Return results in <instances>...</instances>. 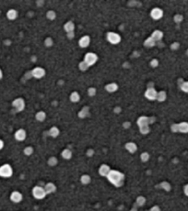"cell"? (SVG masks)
<instances>
[{
	"instance_id": "cell-20",
	"label": "cell",
	"mask_w": 188,
	"mask_h": 211,
	"mask_svg": "<svg viewBox=\"0 0 188 211\" xmlns=\"http://www.w3.org/2000/svg\"><path fill=\"white\" fill-rule=\"evenodd\" d=\"M64 29L66 31V33L74 32V29H75V24H74V22H72V21H67V22L65 24Z\"/></svg>"
},
{
	"instance_id": "cell-50",
	"label": "cell",
	"mask_w": 188,
	"mask_h": 211,
	"mask_svg": "<svg viewBox=\"0 0 188 211\" xmlns=\"http://www.w3.org/2000/svg\"><path fill=\"white\" fill-rule=\"evenodd\" d=\"M2 77H3V72H2V70L0 69V80L2 79Z\"/></svg>"
},
{
	"instance_id": "cell-34",
	"label": "cell",
	"mask_w": 188,
	"mask_h": 211,
	"mask_svg": "<svg viewBox=\"0 0 188 211\" xmlns=\"http://www.w3.org/2000/svg\"><path fill=\"white\" fill-rule=\"evenodd\" d=\"M57 163H58V160H57V158L54 157V156L50 157L49 160H48V164L50 166H55L56 164H57Z\"/></svg>"
},
{
	"instance_id": "cell-21",
	"label": "cell",
	"mask_w": 188,
	"mask_h": 211,
	"mask_svg": "<svg viewBox=\"0 0 188 211\" xmlns=\"http://www.w3.org/2000/svg\"><path fill=\"white\" fill-rule=\"evenodd\" d=\"M7 18L9 20H15L18 18V11L15 9H9L7 13Z\"/></svg>"
},
{
	"instance_id": "cell-1",
	"label": "cell",
	"mask_w": 188,
	"mask_h": 211,
	"mask_svg": "<svg viewBox=\"0 0 188 211\" xmlns=\"http://www.w3.org/2000/svg\"><path fill=\"white\" fill-rule=\"evenodd\" d=\"M107 180L115 187H121L124 184V175L120 171L117 170H111L107 175Z\"/></svg>"
},
{
	"instance_id": "cell-49",
	"label": "cell",
	"mask_w": 188,
	"mask_h": 211,
	"mask_svg": "<svg viewBox=\"0 0 188 211\" xmlns=\"http://www.w3.org/2000/svg\"><path fill=\"white\" fill-rule=\"evenodd\" d=\"M4 148V142L2 139H0V150H2Z\"/></svg>"
},
{
	"instance_id": "cell-27",
	"label": "cell",
	"mask_w": 188,
	"mask_h": 211,
	"mask_svg": "<svg viewBox=\"0 0 188 211\" xmlns=\"http://www.w3.org/2000/svg\"><path fill=\"white\" fill-rule=\"evenodd\" d=\"M70 101L73 102V103H77L80 100V95L78 92H73L71 95H70V97H69Z\"/></svg>"
},
{
	"instance_id": "cell-43",
	"label": "cell",
	"mask_w": 188,
	"mask_h": 211,
	"mask_svg": "<svg viewBox=\"0 0 188 211\" xmlns=\"http://www.w3.org/2000/svg\"><path fill=\"white\" fill-rule=\"evenodd\" d=\"M179 47H180V44L178 42H174V43H172L171 45V48L172 50H177V49H179Z\"/></svg>"
},
{
	"instance_id": "cell-35",
	"label": "cell",
	"mask_w": 188,
	"mask_h": 211,
	"mask_svg": "<svg viewBox=\"0 0 188 211\" xmlns=\"http://www.w3.org/2000/svg\"><path fill=\"white\" fill-rule=\"evenodd\" d=\"M46 17H47L48 20H55V18H56V13L54 11H53V10H50V11H48L46 13Z\"/></svg>"
},
{
	"instance_id": "cell-22",
	"label": "cell",
	"mask_w": 188,
	"mask_h": 211,
	"mask_svg": "<svg viewBox=\"0 0 188 211\" xmlns=\"http://www.w3.org/2000/svg\"><path fill=\"white\" fill-rule=\"evenodd\" d=\"M61 156L65 160H70L72 158V151L69 149H65L61 152Z\"/></svg>"
},
{
	"instance_id": "cell-8",
	"label": "cell",
	"mask_w": 188,
	"mask_h": 211,
	"mask_svg": "<svg viewBox=\"0 0 188 211\" xmlns=\"http://www.w3.org/2000/svg\"><path fill=\"white\" fill-rule=\"evenodd\" d=\"M106 38L111 44H118L121 41V36L115 32H108Z\"/></svg>"
},
{
	"instance_id": "cell-25",
	"label": "cell",
	"mask_w": 188,
	"mask_h": 211,
	"mask_svg": "<svg viewBox=\"0 0 188 211\" xmlns=\"http://www.w3.org/2000/svg\"><path fill=\"white\" fill-rule=\"evenodd\" d=\"M155 44H156V41L152 39L151 37L148 38V39H147L145 41H144V45H145L146 47H148V48L154 47V46H155Z\"/></svg>"
},
{
	"instance_id": "cell-47",
	"label": "cell",
	"mask_w": 188,
	"mask_h": 211,
	"mask_svg": "<svg viewBox=\"0 0 188 211\" xmlns=\"http://www.w3.org/2000/svg\"><path fill=\"white\" fill-rule=\"evenodd\" d=\"M123 126H124V128H125V129H128V128L131 126V124H130V122H124L123 124Z\"/></svg>"
},
{
	"instance_id": "cell-6",
	"label": "cell",
	"mask_w": 188,
	"mask_h": 211,
	"mask_svg": "<svg viewBox=\"0 0 188 211\" xmlns=\"http://www.w3.org/2000/svg\"><path fill=\"white\" fill-rule=\"evenodd\" d=\"M155 121L154 118H148L146 116H141L137 118L136 123L139 125V128L140 127H144V126H149L150 123H153Z\"/></svg>"
},
{
	"instance_id": "cell-19",
	"label": "cell",
	"mask_w": 188,
	"mask_h": 211,
	"mask_svg": "<svg viewBox=\"0 0 188 211\" xmlns=\"http://www.w3.org/2000/svg\"><path fill=\"white\" fill-rule=\"evenodd\" d=\"M105 90L109 93H114L118 90V86L116 83H110L105 86Z\"/></svg>"
},
{
	"instance_id": "cell-15",
	"label": "cell",
	"mask_w": 188,
	"mask_h": 211,
	"mask_svg": "<svg viewBox=\"0 0 188 211\" xmlns=\"http://www.w3.org/2000/svg\"><path fill=\"white\" fill-rule=\"evenodd\" d=\"M15 139L18 140V142H23V140L26 139L27 137V133L24 130L20 129V130H18L16 132H15Z\"/></svg>"
},
{
	"instance_id": "cell-24",
	"label": "cell",
	"mask_w": 188,
	"mask_h": 211,
	"mask_svg": "<svg viewBox=\"0 0 188 211\" xmlns=\"http://www.w3.org/2000/svg\"><path fill=\"white\" fill-rule=\"evenodd\" d=\"M80 182H81V184L87 185L91 182V178L89 175H83L80 177Z\"/></svg>"
},
{
	"instance_id": "cell-12",
	"label": "cell",
	"mask_w": 188,
	"mask_h": 211,
	"mask_svg": "<svg viewBox=\"0 0 188 211\" xmlns=\"http://www.w3.org/2000/svg\"><path fill=\"white\" fill-rule=\"evenodd\" d=\"M23 199V196H22V194L20 192L18 191H13L12 193L10 194V200L13 202V203H20Z\"/></svg>"
},
{
	"instance_id": "cell-32",
	"label": "cell",
	"mask_w": 188,
	"mask_h": 211,
	"mask_svg": "<svg viewBox=\"0 0 188 211\" xmlns=\"http://www.w3.org/2000/svg\"><path fill=\"white\" fill-rule=\"evenodd\" d=\"M139 131H140L141 134H143V135H147V134H148L149 131H150V128H149V126L140 127L139 128Z\"/></svg>"
},
{
	"instance_id": "cell-52",
	"label": "cell",
	"mask_w": 188,
	"mask_h": 211,
	"mask_svg": "<svg viewBox=\"0 0 188 211\" xmlns=\"http://www.w3.org/2000/svg\"><path fill=\"white\" fill-rule=\"evenodd\" d=\"M187 55H188V50H187Z\"/></svg>"
},
{
	"instance_id": "cell-26",
	"label": "cell",
	"mask_w": 188,
	"mask_h": 211,
	"mask_svg": "<svg viewBox=\"0 0 188 211\" xmlns=\"http://www.w3.org/2000/svg\"><path fill=\"white\" fill-rule=\"evenodd\" d=\"M36 119L40 121V122H42V121H45V118H46V114L45 112H43V111H39V112H37L36 114Z\"/></svg>"
},
{
	"instance_id": "cell-28",
	"label": "cell",
	"mask_w": 188,
	"mask_h": 211,
	"mask_svg": "<svg viewBox=\"0 0 188 211\" xmlns=\"http://www.w3.org/2000/svg\"><path fill=\"white\" fill-rule=\"evenodd\" d=\"M167 98V94L165 91H160V92H158V95H157V100L159 102H163L165 101Z\"/></svg>"
},
{
	"instance_id": "cell-4",
	"label": "cell",
	"mask_w": 188,
	"mask_h": 211,
	"mask_svg": "<svg viewBox=\"0 0 188 211\" xmlns=\"http://www.w3.org/2000/svg\"><path fill=\"white\" fill-rule=\"evenodd\" d=\"M171 130L172 132L188 133V122H181L178 124H172L171 126Z\"/></svg>"
},
{
	"instance_id": "cell-30",
	"label": "cell",
	"mask_w": 188,
	"mask_h": 211,
	"mask_svg": "<svg viewBox=\"0 0 188 211\" xmlns=\"http://www.w3.org/2000/svg\"><path fill=\"white\" fill-rule=\"evenodd\" d=\"M88 114H89V107H85L82 108V110L78 113V117L80 118H85L88 116Z\"/></svg>"
},
{
	"instance_id": "cell-44",
	"label": "cell",
	"mask_w": 188,
	"mask_h": 211,
	"mask_svg": "<svg viewBox=\"0 0 188 211\" xmlns=\"http://www.w3.org/2000/svg\"><path fill=\"white\" fill-rule=\"evenodd\" d=\"M149 211H160V207L159 206H153L149 209Z\"/></svg>"
},
{
	"instance_id": "cell-45",
	"label": "cell",
	"mask_w": 188,
	"mask_h": 211,
	"mask_svg": "<svg viewBox=\"0 0 188 211\" xmlns=\"http://www.w3.org/2000/svg\"><path fill=\"white\" fill-rule=\"evenodd\" d=\"M184 193L186 196H188V184L184 185Z\"/></svg>"
},
{
	"instance_id": "cell-13",
	"label": "cell",
	"mask_w": 188,
	"mask_h": 211,
	"mask_svg": "<svg viewBox=\"0 0 188 211\" xmlns=\"http://www.w3.org/2000/svg\"><path fill=\"white\" fill-rule=\"evenodd\" d=\"M90 36H88V35H85L83 37H81L80 40L78 41V45L81 48H87L88 46L90 45Z\"/></svg>"
},
{
	"instance_id": "cell-23",
	"label": "cell",
	"mask_w": 188,
	"mask_h": 211,
	"mask_svg": "<svg viewBox=\"0 0 188 211\" xmlns=\"http://www.w3.org/2000/svg\"><path fill=\"white\" fill-rule=\"evenodd\" d=\"M59 133H60V131L57 127H52L51 129L49 130V135L53 138H56L59 135Z\"/></svg>"
},
{
	"instance_id": "cell-29",
	"label": "cell",
	"mask_w": 188,
	"mask_h": 211,
	"mask_svg": "<svg viewBox=\"0 0 188 211\" xmlns=\"http://www.w3.org/2000/svg\"><path fill=\"white\" fill-rule=\"evenodd\" d=\"M136 206H139V207H143L144 205L146 204V198L142 196H139L136 200Z\"/></svg>"
},
{
	"instance_id": "cell-37",
	"label": "cell",
	"mask_w": 188,
	"mask_h": 211,
	"mask_svg": "<svg viewBox=\"0 0 188 211\" xmlns=\"http://www.w3.org/2000/svg\"><path fill=\"white\" fill-rule=\"evenodd\" d=\"M173 20H174V21H175V22L179 24V23H181L182 21L184 20V17L182 16L181 14H177V15H175V16H174Z\"/></svg>"
},
{
	"instance_id": "cell-51",
	"label": "cell",
	"mask_w": 188,
	"mask_h": 211,
	"mask_svg": "<svg viewBox=\"0 0 188 211\" xmlns=\"http://www.w3.org/2000/svg\"><path fill=\"white\" fill-rule=\"evenodd\" d=\"M130 211H137V210H136V207H133V208L131 209Z\"/></svg>"
},
{
	"instance_id": "cell-11",
	"label": "cell",
	"mask_w": 188,
	"mask_h": 211,
	"mask_svg": "<svg viewBox=\"0 0 188 211\" xmlns=\"http://www.w3.org/2000/svg\"><path fill=\"white\" fill-rule=\"evenodd\" d=\"M150 17H151L154 20H159L163 17V11L160 8H154L150 11Z\"/></svg>"
},
{
	"instance_id": "cell-33",
	"label": "cell",
	"mask_w": 188,
	"mask_h": 211,
	"mask_svg": "<svg viewBox=\"0 0 188 211\" xmlns=\"http://www.w3.org/2000/svg\"><path fill=\"white\" fill-rule=\"evenodd\" d=\"M149 158H150V156H149V154H148V152L144 151V152H142L141 154H140V159H141V161H142L143 163L148 162V160H149Z\"/></svg>"
},
{
	"instance_id": "cell-40",
	"label": "cell",
	"mask_w": 188,
	"mask_h": 211,
	"mask_svg": "<svg viewBox=\"0 0 188 211\" xmlns=\"http://www.w3.org/2000/svg\"><path fill=\"white\" fill-rule=\"evenodd\" d=\"M78 67H79V69L81 70V71H86V70H88V68H89V66L87 65V63L84 61H82L79 63Z\"/></svg>"
},
{
	"instance_id": "cell-10",
	"label": "cell",
	"mask_w": 188,
	"mask_h": 211,
	"mask_svg": "<svg viewBox=\"0 0 188 211\" xmlns=\"http://www.w3.org/2000/svg\"><path fill=\"white\" fill-rule=\"evenodd\" d=\"M31 75L36 79H41L45 75V70L42 67H35L31 71Z\"/></svg>"
},
{
	"instance_id": "cell-18",
	"label": "cell",
	"mask_w": 188,
	"mask_h": 211,
	"mask_svg": "<svg viewBox=\"0 0 188 211\" xmlns=\"http://www.w3.org/2000/svg\"><path fill=\"white\" fill-rule=\"evenodd\" d=\"M151 38L157 42L160 41L162 38H163V32H162L161 30H159V29H156L153 31V33L151 34Z\"/></svg>"
},
{
	"instance_id": "cell-42",
	"label": "cell",
	"mask_w": 188,
	"mask_h": 211,
	"mask_svg": "<svg viewBox=\"0 0 188 211\" xmlns=\"http://www.w3.org/2000/svg\"><path fill=\"white\" fill-rule=\"evenodd\" d=\"M158 65H159V61L157 59H153V60L150 61V66H151V67L156 68Z\"/></svg>"
},
{
	"instance_id": "cell-41",
	"label": "cell",
	"mask_w": 188,
	"mask_h": 211,
	"mask_svg": "<svg viewBox=\"0 0 188 211\" xmlns=\"http://www.w3.org/2000/svg\"><path fill=\"white\" fill-rule=\"evenodd\" d=\"M160 187L164 188L166 191H170V190H171V185H170V184L167 183V182L161 183V184H160Z\"/></svg>"
},
{
	"instance_id": "cell-16",
	"label": "cell",
	"mask_w": 188,
	"mask_h": 211,
	"mask_svg": "<svg viewBox=\"0 0 188 211\" xmlns=\"http://www.w3.org/2000/svg\"><path fill=\"white\" fill-rule=\"evenodd\" d=\"M124 148L129 153L133 154V153H135L137 151V145L135 142H127V144L124 145Z\"/></svg>"
},
{
	"instance_id": "cell-38",
	"label": "cell",
	"mask_w": 188,
	"mask_h": 211,
	"mask_svg": "<svg viewBox=\"0 0 188 211\" xmlns=\"http://www.w3.org/2000/svg\"><path fill=\"white\" fill-rule=\"evenodd\" d=\"M45 46H46V47H51V46H53L54 41H53V39H52V38H50V37L46 38L45 41Z\"/></svg>"
},
{
	"instance_id": "cell-17",
	"label": "cell",
	"mask_w": 188,
	"mask_h": 211,
	"mask_svg": "<svg viewBox=\"0 0 188 211\" xmlns=\"http://www.w3.org/2000/svg\"><path fill=\"white\" fill-rule=\"evenodd\" d=\"M45 190L46 192V194H53L56 191V185L54 183H47L45 185Z\"/></svg>"
},
{
	"instance_id": "cell-3",
	"label": "cell",
	"mask_w": 188,
	"mask_h": 211,
	"mask_svg": "<svg viewBox=\"0 0 188 211\" xmlns=\"http://www.w3.org/2000/svg\"><path fill=\"white\" fill-rule=\"evenodd\" d=\"M12 175H13V169L9 164L5 163L0 166V177L9 178L12 176Z\"/></svg>"
},
{
	"instance_id": "cell-9",
	"label": "cell",
	"mask_w": 188,
	"mask_h": 211,
	"mask_svg": "<svg viewBox=\"0 0 188 211\" xmlns=\"http://www.w3.org/2000/svg\"><path fill=\"white\" fill-rule=\"evenodd\" d=\"M12 106L17 112H21L25 108V102L22 98H17L12 102Z\"/></svg>"
},
{
	"instance_id": "cell-2",
	"label": "cell",
	"mask_w": 188,
	"mask_h": 211,
	"mask_svg": "<svg viewBox=\"0 0 188 211\" xmlns=\"http://www.w3.org/2000/svg\"><path fill=\"white\" fill-rule=\"evenodd\" d=\"M31 193H33V197L36 198V199H38V200L43 199V198H45V196H47L46 192L45 190V187L40 186V185H36V186H34L33 188Z\"/></svg>"
},
{
	"instance_id": "cell-36",
	"label": "cell",
	"mask_w": 188,
	"mask_h": 211,
	"mask_svg": "<svg viewBox=\"0 0 188 211\" xmlns=\"http://www.w3.org/2000/svg\"><path fill=\"white\" fill-rule=\"evenodd\" d=\"M33 153V148L31 146H28L24 149V154L27 156H30Z\"/></svg>"
},
{
	"instance_id": "cell-46",
	"label": "cell",
	"mask_w": 188,
	"mask_h": 211,
	"mask_svg": "<svg viewBox=\"0 0 188 211\" xmlns=\"http://www.w3.org/2000/svg\"><path fill=\"white\" fill-rule=\"evenodd\" d=\"M93 154H94V151H93V150H91V149H90L89 151H87V155H88V156L91 157V156H92Z\"/></svg>"
},
{
	"instance_id": "cell-31",
	"label": "cell",
	"mask_w": 188,
	"mask_h": 211,
	"mask_svg": "<svg viewBox=\"0 0 188 211\" xmlns=\"http://www.w3.org/2000/svg\"><path fill=\"white\" fill-rule=\"evenodd\" d=\"M180 88L183 92L188 93V81H183V83H180Z\"/></svg>"
},
{
	"instance_id": "cell-14",
	"label": "cell",
	"mask_w": 188,
	"mask_h": 211,
	"mask_svg": "<svg viewBox=\"0 0 188 211\" xmlns=\"http://www.w3.org/2000/svg\"><path fill=\"white\" fill-rule=\"evenodd\" d=\"M110 171H111V168H110L109 165L102 164L101 166H100V168H99V175L101 176H103V177H107Z\"/></svg>"
},
{
	"instance_id": "cell-39",
	"label": "cell",
	"mask_w": 188,
	"mask_h": 211,
	"mask_svg": "<svg viewBox=\"0 0 188 211\" xmlns=\"http://www.w3.org/2000/svg\"><path fill=\"white\" fill-rule=\"evenodd\" d=\"M88 95H90V97H94V95H96V88L95 87H90L88 89Z\"/></svg>"
},
{
	"instance_id": "cell-48",
	"label": "cell",
	"mask_w": 188,
	"mask_h": 211,
	"mask_svg": "<svg viewBox=\"0 0 188 211\" xmlns=\"http://www.w3.org/2000/svg\"><path fill=\"white\" fill-rule=\"evenodd\" d=\"M74 36H75L74 32H71V33H67V38H68V39H73V38H74Z\"/></svg>"
},
{
	"instance_id": "cell-7",
	"label": "cell",
	"mask_w": 188,
	"mask_h": 211,
	"mask_svg": "<svg viewBox=\"0 0 188 211\" xmlns=\"http://www.w3.org/2000/svg\"><path fill=\"white\" fill-rule=\"evenodd\" d=\"M157 95H158V92L156 91V89L153 86H149L145 92V97L150 101H153L157 100Z\"/></svg>"
},
{
	"instance_id": "cell-5",
	"label": "cell",
	"mask_w": 188,
	"mask_h": 211,
	"mask_svg": "<svg viewBox=\"0 0 188 211\" xmlns=\"http://www.w3.org/2000/svg\"><path fill=\"white\" fill-rule=\"evenodd\" d=\"M88 66H92L94 65L98 61V56L97 54H95L94 53H88L85 56H84V60H83Z\"/></svg>"
}]
</instances>
